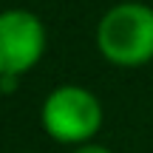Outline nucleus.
I'll list each match as a JSON object with an SVG mask.
<instances>
[{"mask_svg": "<svg viewBox=\"0 0 153 153\" xmlns=\"http://www.w3.org/2000/svg\"><path fill=\"white\" fill-rule=\"evenodd\" d=\"M71 153H114L111 148H105V145H94V142H85V145H76Z\"/></svg>", "mask_w": 153, "mask_h": 153, "instance_id": "4", "label": "nucleus"}, {"mask_svg": "<svg viewBox=\"0 0 153 153\" xmlns=\"http://www.w3.org/2000/svg\"><path fill=\"white\" fill-rule=\"evenodd\" d=\"M45 54V26L28 9L0 11V76H23Z\"/></svg>", "mask_w": 153, "mask_h": 153, "instance_id": "3", "label": "nucleus"}, {"mask_svg": "<svg viewBox=\"0 0 153 153\" xmlns=\"http://www.w3.org/2000/svg\"><path fill=\"white\" fill-rule=\"evenodd\" d=\"M20 85V76H0V94H11Z\"/></svg>", "mask_w": 153, "mask_h": 153, "instance_id": "5", "label": "nucleus"}, {"mask_svg": "<svg viewBox=\"0 0 153 153\" xmlns=\"http://www.w3.org/2000/svg\"><path fill=\"white\" fill-rule=\"evenodd\" d=\"M40 125L54 142L85 145L102 128V102L82 85H60L40 105Z\"/></svg>", "mask_w": 153, "mask_h": 153, "instance_id": "2", "label": "nucleus"}, {"mask_svg": "<svg viewBox=\"0 0 153 153\" xmlns=\"http://www.w3.org/2000/svg\"><path fill=\"white\" fill-rule=\"evenodd\" d=\"M97 48L111 65L139 68L153 60V9L145 3H116L97 26Z\"/></svg>", "mask_w": 153, "mask_h": 153, "instance_id": "1", "label": "nucleus"}]
</instances>
